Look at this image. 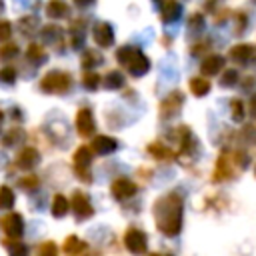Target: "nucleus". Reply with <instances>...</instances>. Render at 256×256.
Here are the masks:
<instances>
[{
    "label": "nucleus",
    "mask_w": 256,
    "mask_h": 256,
    "mask_svg": "<svg viewBox=\"0 0 256 256\" xmlns=\"http://www.w3.org/2000/svg\"><path fill=\"white\" fill-rule=\"evenodd\" d=\"M182 198L178 194H168L156 200L152 212L156 226L166 236H176L182 228Z\"/></svg>",
    "instance_id": "obj_1"
},
{
    "label": "nucleus",
    "mask_w": 256,
    "mask_h": 256,
    "mask_svg": "<svg viewBox=\"0 0 256 256\" xmlns=\"http://www.w3.org/2000/svg\"><path fill=\"white\" fill-rule=\"evenodd\" d=\"M72 84V78L68 72H62V70H50L42 80H40V88L44 92H50V94H60V92H66Z\"/></svg>",
    "instance_id": "obj_2"
},
{
    "label": "nucleus",
    "mask_w": 256,
    "mask_h": 256,
    "mask_svg": "<svg viewBox=\"0 0 256 256\" xmlns=\"http://www.w3.org/2000/svg\"><path fill=\"white\" fill-rule=\"evenodd\" d=\"M124 246L132 252V254H144L148 248V238L142 230L138 228H128L124 234Z\"/></svg>",
    "instance_id": "obj_3"
},
{
    "label": "nucleus",
    "mask_w": 256,
    "mask_h": 256,
    "mask_svg": "<svg viewBox=\"0 0 256 256\" xmlns=\"http://www.w3.org/2000/svg\"><path fill=\"white\" fill-rule=\"evenodd\" d=\"M90 160H92V150H90L88 146H80V148L74 152V170H76V174H78L84 182H90V172H88Z\"/></svg>",
    "instance_id": "obj_4"
},
{
    "label": "nucleus",
    "mask_w": 256,
    "mask_h": 256,
    "mask_svg": "<svg viewBox=\"0 0 256 256\" xmlns=\"http://www.w3.org/2000/svg\"><path fill=\"white\" fill-rule=\"evenodd\" d=\"M68 204H70V208H72V212L76 214L78 220L90 218V216L94 214V208H92L88 196H86L84 192H80V190H76V192L72 194V202H68Z\"/></svg>",
    "instance_id": "obj_5"
},
{
    "label": "nucleus",
    "mask_w": 256,
    "mask_h": 256,
    "mask_svg": "<svg viewBox=\"0 0 256 256\" xmlns=\"http://www.w3.org/2000/svg\"><path fill=\"white\" fill-rule=\"evenodd\" d=\"M0 228L6 232L8 238H20L22 232H24V220H22L20 214L10 212V214L0 218Z\"/></svg>",
    "instance_id": "obj_6"
},
{
    "label": "nucleus",
    "mask_w": 256,
    "mask_h": 256,
    "mask_svg": "<svg viewBox=\"0 0 256 256\" xmlns=\"http://www.w3.org/2000/svg\"><path fill=\"white\" fill-rule=\"evenodd\" d=\"M136 190H138L136 184H134L132 180H128V178H118V180L112 182V194H114V198H118V200H126V198H130V196H134Z\"/></svg>",
    "instance_id": "obj_7"
},
{
    "label": "nucleus",
    "mask_w": 256,
    "mask_h": 256,
    "mask_svg": "<svg viewBox=\"0 0 256 256\" xmlns=\"http://www.w3.org/2000/svg\"><path fill=\"white\" fill-rule=\"evenodd\" d=\"M76 128H78L80 136H90L94 132L96 124H94V118H92L90 110H86V108L78 110V114H76Z\"/></svg>",
    "instance_id": "obj_8"
},
{
    "label": "nucleus",
    "mask_w": 256,
    "mask_h": 256,
    "mask_svg": "<svg viewBox=\"0 0 256 256\" xmlns=\"http://www.w3.org/2000/svg\"><path fill=\"white\" fill-rule=\"evenodd\" d=\"M94 40H96V44L102 46V48L110 46V44L114 42L112 26H110L108 22H98V24L94 26Z\"/></svg>",
    "instance_id": "obj_9"
},
{
    "label": "nucleus",
    "mask_w": 256,
    "mask_h": 256,
    "mask_svg": "<svg viewBox=\"0 0 256 256\" xmlns=\"http://www.w3.org/2000/svg\"><path fill=\"white\" fill-rule=\"evenodd\" d=\"M182 102H184L182 94H180V92H172V94L162 102V106H160L162 116H174V114H178V112H180Z\"/></svg>",
    "instance_id": "obj_10"
},
{
    "label": "nucleus",
    "mask_w": 256,
    "mask_h": 256,
    "mask_svg": "<svg viewBox=\"0 0 256 256\" xmlns=\"http://www.w3.org/2000/svg\"><path fill=\"white\" fill-rule=\"evenodd\" d=\"M116 148H118V142L114 138H110V136H96L92 140V150L96 154H110Z\"/></svg>",
    "instance_id": "obj_11"
},
{
    "label": "nucleus",
    "mask_w": 256,
    "mask_h": 256,
    "mask_svg": "<svg viewBox=\"0 0 256 256\" xmlns=\"http://www.w3.org/2000/svg\"><path fill=\"white\" fill-rule=\"evenodd\" d=\"M222 66H224V58L218 56V54H212V56H208V58L200 64V70H202V74H206V76H214L216 72L222 70Z\"/></svg>",
    "instance_id": "obj_12"
},
{
    "label": "nucleus",
    "mask_w": 256,
    "mask_h": 256,
    "mask_svg": "<svg viewBox=\"0 0 256 256\" xmlns=\"http://www.w3.org/2000/svg\"><path fill=\"white\" fill-rule=\"evenodd\" d=\"M38 160H40V154H38V150H34V148H24V150L18 154V166L24 168V170L34 168V166L38 164Z\"/></svg>",
    "instance_id": "obj_13"
},
{
    "label": "nucleus",
    "mask_w": 256,
    "mask_h": 256,
    "mask_svg": "<svg viewBox=\"0 0 256 256\" xmlns=\"http://www.w3.org/2000/svg\"><path fill=\"white\" fill-rule=\"evenodd\" d=\"M148 68H150V62H148V58H146L142 52H138V54L134 56V60L128 64V70H130L132 76H142V74L148 72Z\"/></svg>",
    "instance_id": "obj_14"
},
{
    "label": "nucleus",
    "mask_w": 256,
    "mask_h": 256,
    "mask_svg": "<svg viewBox=\"0 0 256 256\" xmlns=\"http://www.w3.org/2000/svg\"><path fill=\"white\" fill-rule=\"evenodd\" d=\"M228 176H232V164H230L228 156L222 154L218 158V164H216V170H214V180H226Z\"/></svg>",
    "instance_id": "obj_15"
},
{
    "label": "nucleus",
    "mask_w": 256,
    "mask_h": 256,
    "mask_svg": "<svg viewBox=\"0 0 256 256\" xmlns=\"http://www.w3.org/2000/svg\"><path fill=\"white\" fill-rule=\"evenodd\" d=\"M46 14L50 18H64L68 16V4L62 0H50L46 6Z\"/></svg>",
    "instance_id": "obj_16"
},
{
    "label": "nucleus",
    "mask_w": 256,
    "mask_h": 256,
    "mask_svg": "<svg viewBox=\"0 0 256 256\" xmlns=\"http://www.w3.org/2000/svg\"><path fill=\"white\" fill-rule=\"evenodd\" d=\"M252 54H254V46H250V44H238V46L230 48V58L236 62H246Z\"/></svg>",
    "instance_id": "obj_17"
},
{
    "label": "nucleus",
    "mask_w": 256,
    "mask_h": 256,
    "mask_svg": "<svg viewBox=\"0 0 256 256\" xmlns=\"http://www.w3.org/2000/svg\"><path fill=\"white\" fill-rule=\"evenodd\" d=\"M84 248H86V244H84L78 236H68V238L64 240V252H66L68 256H78V254L84 252Z\"/></svg>",
    "instance_id": "obj_18"
},
{
    "label": "nucleus",
    "mask_w": 256,
    "mask_h": 256,
    "mask_svg": "<svg viewBox=\"0 0 256 256\" xmlns=\"http://www.w3.org/2000/svg\"><path fill=\"white\" fill-rule=\"evenodd\" d=\"M68 208H70L68 200H66L62 194H56L54 200H52V214H54L56 218H62V216L68 212Z\"/></svg>",
    "instance_id": "obj_19"
},
{
    "label": "nucleus",
    "mask_w": 256,
    "mask_h": 256,
    "mask_svg": "<svg viewBox=\"0 0 256 256\" xmlns=\"http://www.w3.org/2000/svg\"><path fill=\"white\" fill-rule=\"evenodd\" d=\"M180 12H182L180 4H178V2H174V0H168V2L164 4L162 16H164V20H166V22H172V20H176V18L180 16Z\"/></svg>",
    "instance_id": "obj_20"
},
{
    "label": "nucleus",
    "mask_w": 256,
    "mask_h": 256,
    "mask_svg": "<svg viewBox=\"0 0 256 256\" xmlns=\"http://www.w3.org/2000/svg\"><path fill=\"white\" fill-rule=\"evenodd\" d=\"M138 52H140V50H136V48H132V46H122V48H118V52H116V60H118L120 64L128 66V64L134 60V56H136Z\"/></svg>",
    "instance_id": "obj_21"
},
{
    "label": "nucleus",
    "mask_w": 256,
    "mask_h": 256,
    "mask_svg": "<svg viewBox=\"0 0 256 256\" xmlns=\"http://www.w3.org/2000/svg\"><path fill=\"white\" fill-rule=\"evenodd\" d=\"M122 84H124V76L120 74V70H112V72H108V74L104 76V86L110 88V90H116V88H120Z\"/></svg>",
    "instance_id": "obj_22"
},
{
    "label": "nucleus",
    "mask_w": 256,
    "mask_h": 256,
    "mask_svg": "<svg viewBox=\"0 0 256 256\" xmlns=\"http://www.w3.org/2000/svg\"><path fill=\"white\" fill-rule=\"evenodd\" d=\"M190 90L196 94V96H204L210 92V82L204 80V78H192L190 80Z\"/></svg>",
    "instance_id": "obj_23"
},
{
    "label": "nucleus",
    "mask_w": 256,
    "mask_h": 256,
    "mask_svg": "<svg viewBox=\"0 0 256 256\" xmlns=\"http://www.w3.org/2000/svg\"><path fill=\"white\" fill-rule=\"evenodd\" d=\"M148 152L152 154V156H156V158H170L172 156V152H170V148H166L164 144H160V142H152L150 146H148Z\"/></svg>",
    "instance_id": "obj_24"
},
{
    "label": "nucleus",
    "mask_w": 256,
    "mask_h": 256,
    "mask_svg": "<svg viewBox=\"0 0 256 256\" xmlns=\"http://www.w3.org/2000/svg\"><path fill=\"white\" fill-rule=\"evenodd\" d=\"M14 204V192L8 186H0V210H6Z\"/></svg>",
    "instance_id": "obj_25"
},
{
    "label": "nucleus",
    "mask_w": 256,
    "mask_h": 256,
    "mask_svg": "<svg viewBox=\"0 0 256 256\" xmlns=\"http://www.w3.org/2000/svg\"><path fill=\"white\" fill-rule=\"evenodd\" d=\"M26 56H28L30 60H34V62H40V60H44V58H46V52L42 50V46H40V44H30V46H28V50H26Z\"/></svg>",
    "instance_id": "obj_26"
},
{
    "label": "nucleus",
    "mask_w": 256,
    "mask_h": 256,
    "mask_svg": "<svg viewBox=\"0 0 256 256\" xmlns=\"http://www.w3.org/2000/svg\"><path fill=\"white\" fill-rule=\"evenodd\" d=\"M4 246H6V250H8V256H26V254H28V250H26L24 244L6 242V240H4Z\"/></svg>",
    "instance_id": "obj_27"
},
{
    "label": "nucleus",
    "mask_w": 256,
    "mask_h": 256,
    "mask_svg": "<svg viewBox=\"0 0 256 256\" xmlns=\"http://www.w3.org/2000/svg\"><path fill=\"white\" fill-rule=\"evenodd\" d=\"M38 256H58V246L52 240H46L38 248Z\"/></svg>",
    "instance_id": "obj_28"
},
{
    "label": "nucleus",
    "mask_w": 256,
    "mask_h": 256,
    "mask_svg": "<svg viewBox=\"0 0 256 256\" xmlns=\"http://www.w3.org/2000/svg\"><path fill=\"white\" fill-rule=\"evenodd\" d=\"M20 138H24V132H22V130H18V128H14V130H10V132L2 138V144H4V146H14Z\"/></svg>",
    "instance_id": "obj_29"
},
{
    "label": "nucleus",
    "mask_w": 256,
    "mask_h": 256,
    "mask_svg": "<svg viewBox=\"0 0 256 256\" xmlns=\"http://www.w3.org/2000/svg\"><path fill=\"white\" fill-rule=\"evenodd\" d=\"M18 24H20V28H22L26 34H32V32H34V28L38 26V20H36L34 16H24Z\"/></svg>",
    "instance_id": "obj_30"
},
{
    "label": "nucleus",
    "mask_w": 256,
    "mask_h": 256,
    "mask_svg": "<svg viewBox=\"0 0 256 256\" xmlns=\"http://www.w3.org/2000/svg\"><path fill=\"white\" fill-rule=\"evenodd\" d=\"M100 76L98 74H94V72H88V74H84V86L88 88V90H96L98 86H100Z\"/></svg>",
    "instance_id": "obj_31"
},
{
    "label": "nucleus",
    "mask_w": 256,
    "mask_h": 256,
    "mask_svg": "<svg viewBox=\"0 0 256 256\" xmlns=\"http://www.w3.org/2000/svg\"><path fill=\"white\" fill-rule=\"evenodd\" d=\"M16 54H18V46H16V44H6V46H2V50H0V58H2V60L14 58Z\"/></svg>",
    "instance_id": "obj_32"
},
{
    "label": "nucleus",
    "mask_w": 256,
    "mask_h": 256,
    "mask_svg": "<svg viewBox=\"0 0 256 256\" xmlns=\"http://www.w3.org/2000/svg\"><path fill=\"white\" fill-rule=\"evenodd\" d=\"M230 108H232V118H234L236 122H240V120L244 118V104H242L240 100H234Z\"/></svg>",
    "instance_id": "obj_33"
},
{
    "label": "nucleus",
    "mask_w": 256,
    "mask_h": 256,
    "mask_svg": "<svg viewBox=\"0 0 256 256\" xmlns=\"http://www.w3.org/2000/svg\"><path fill=\"white\" fill-rule=\"evenodd\" d=\"M100 62V58L94 54V52H86L84 56H82V66L84 68H92V66H96Z\"/></svg>",
    "instance_id": "obj_34"
},
{
    "label": "nucleus",
    "mask_w": 256,
    "mask_h": 256,
    "mask_svg": "<svg viewBox=\"0 0 256 256\" xmlns=\"http://www.w3.org/2000/svg\"><path fill=\"white\" fill-rule=\"evenodd\" d=\"M236 80H238V72L236 70H226L224 76H222V86H232V84H236Z\"/></svg>",
    "instance_id": "obj_35"
},
{
    "label": "nucleus",
    "mask_w": 256,
    "mask_h": 256,
    "mask_svg": "<svg viewBox=\"0 0 256 256\" xmlns=\"http://www.w3.org/2000/svg\"><path fill=\"white\" fill-rule=\"evenodd\" d=\"M18 184H20L24 190H34V188L38 186V178H36V176H26V178H22Z\"/></svg>",
    "instance_id": "obj_36"
},
{
    "label": "nucleus",
    "mask_w": 256,
    "mask_h": 256,
    "mask_svg": "<svg viewBox=\"0 0 256 256\" xmlns=\"http://www.w3.org/2000/svg\"><path fill=\"white\" fill-rule=\"evenodd\" d=\"M0 78H2V82L12 84V82L16 80V72H14V68H2V70H0Z\"/></svg>",
    "instance_id": "obj_37"
},
{
    "label": "nucleus",
    "mask_w": 256,
    "mask_h": 256,
    "mask_svg": "<svg viewBox=\"0 0 256 256\" xmlns=\"http://www.w3.org/2000/svg\"><path fill=\"white\" fill-rule=\"evenodd\" d=\"M12 34V24L8 20H0V40H8Z\"/></svg>",
    "instance_id": "obj_38"
},
{
    "label": "nucleus",
    "mask_w": 256,
    "mask_h": 256,
    "mask_svg": "<svg viewBox=\"0 0 256 256\" xmlns=\"http://www.w3.org/2000/svg\"><path fill=\"white\" fill-rule=\"evenodd\" d=\"M202 24H204V18H202L200 14H192V18H190V28H192V30H198V28H202Z\"/></svg>",
    "instance_id": "obj_39"
},
{
    "label": "nucleus",
    "mask_w": 256,
    "mask_h": 256,
    "mask_svg": "<svg viewBox=\"0 0 256 256\" xmlns=\"http://www.w3.org/2000/svg\"><path fill=\"white\" fill-rule=\"evenodd\" d=\"M248 108H250V114H252V116H256V94L250 98V102H248Z\"/></svg>",
    "instance_id": "obj_40"
},
{
    "label": "nucleus",
    "mask_w": 256,
    "mask_h": 256,
    "mask_svg": "<svg viewBox=\"0 0 256 256\" xmlns=\"http://www.w3.org/2000/svg\"><path fill=\"white\" fill-rule=\"evenodd\" d=\"M74 2H76L78 6H88V4H92L94 0H74Z\"/></svg>",
    "instance_id": "obj_41"
},
{
    "label": "nucleus",
    "mask_w": 256,
    "mask_h": 256,
    "mask_svg": "<svg viewBox=\"0 0 256 256\" xmlns=\"http://www.w3.org/2000/svg\"><path fill=\"white\" fill-rule=\"evenodd\" d=\"M152 256H168V254H152Z\"/></svg>",
    "instance_id": "obj_42"
},
{
    "label": "nucleus",
    "mask_w": 256,
    "mask_h": 256,
    "mask_svg": "<svg viewBox=\"0 0 256 256\" xmlns=\"http://www.w3.org/2000/svg\"><path fill=\"white\" fill-rule=\"evenodd\" d=\"M2 8H4V6H2V2H0V10H2Z\"/></svg>",
    "instance_id": "obj_43"
},
{
    "label": "nucleus",
    "mask_w": 256,
    "mask_h": 256,
    "mask_svg": "<svg viewBox=\"0 0 256 256\" xmlns=\"http://www.w3.org/2000/svg\"><path fill=\"white\" fill-rule=\"evenodd\" d=\"M156 2H162V0H156Z\"/></svg>",
    "instance_id": "obj_44"
}]
</instances>
